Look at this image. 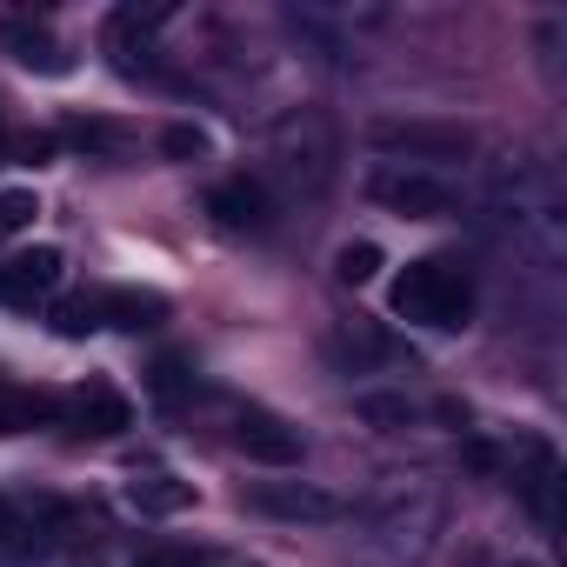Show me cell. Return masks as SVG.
Here are the masks:
<instances>
[{
	"label": "cell",
	"mask_w": 567,
	"mask_h": 567,
	"mask_svg": "<svg viewBox=\"0 0 567 567\" xmlns=\"http://www.w3.org/2000/svg\"><path fill=\"white\" fill-rule=\"evenodd\" d=\"M94 328H101V301H94V295H74V301L54 308V334L81 341V334H94Z\"/></svg>",
	"instance_id": "obj_14"
},
{
	"label": "cell",
	"mask_w": 567,
	"mask_h": 567,
	"mask_svg": "<svg viewBox=\"0 0 567 567\" xmlns=\"http://www.w3.org/2000/svg\"><path fill=\"white\" fill-rule=\"evenodd\" d=\"M34 214H41L34 187H0V240L21 234V227H34Z\"/></svg>",
	"instance_id": "obj_15"
},
{
	"label": "cell",
	"mask_w": 567,
	"mask_h": 567,
	"mask_svg": "<svg viewBox=\"0 0 567 567\" xmlns=\"http://www.w3.org/2000/svg\"><path fill=\"white\" fill-rule=\"evenodd\" d=\"M408 401L401 394H361V421H374V427H408Z\"/></svg>",
	"instance_id": "obj_19"
},
{
	"label": "cell",
	"mask_w": 567,
	"mask_h": 567,
	"mask_svg": "<svg viewBox=\"0 0 567 567\" xmlns=\"http://www.w3.org/2000/svg\"><path fill=\"white\" fill-rule=\"evenodd\" d=\"M61 414H68V427H81V434H94V441H114V434H127V427H134V408H127L107 381L74 388V394L61 401Z\"/></svg>",
	"instance_id": "obj_7"
},
{
	"label": "cell",
	"mask_w": 567,
	"mask_h": 567,
	"mask_svg": "<svg viewBox=\"0 0 567 567\" xmlns=\"http://www.w3.org/2000/svg\"><path fill=\"white\" fill-rule=\"evenodd\" d=\"M94 301H101V328H121V334H147L167 321V295H154V288H114Z\"/></svg>",
	"instance_id": "obj_9"
},
{
	"label": "cell",
	"mask_w": 567,
	"mask_h": 567,
	"mask_svg": "<svg viewBox=\"0 0 567 567\" xmlns=\"http://www.w3.org/2000/svg\"><path fill=\"white\" fill-rule=\"evenodd\" d=\"M0 547H14V554L41 547V527H34V514H28V507H14V501H0Z\"/></svg>",
	"instance_id": "obj_16"
},
{
	"label": "cell",
	"mask_w": 567,
	"mask_h": 567,
	"mask_svg": "<svg viewBox=\"0 0 567 567\" xmlns=\"http://www.w3.org/2000/svg\"><path fill=\"white\" fill-rule=\"evenodd\" d=\"M68 141H74V147H101V154H114V147L127 141V127L94 121V114H74V121H68Z\"/></svg>",
	"instance_id": "obj_17"
},
{
	"label": "cell",
	"mask_w": 567,
	"mask_h": 567,
	"mask_svg": "<svg viewBox=\"0 0 567 567\" xmlns=\"http://www.w3.org/2000/svg\"><path fill=\"white\" fill-rule=\"evenodd\" d=\"M61 247H28V254H14L8 267H0V301H14V308H34V301H48L54 288H61Z\"/></svg>",
	"instance_id": "obj_6"
},
{
	"label": "cell",
	"mask_w": 567,
	"mask_h": 567,
	"mask_svg": "<svg viewBox=\"0 0 567 567\" xmlns=\"http://www.w3.org/2000/svg\"><path fill=\"white\" fill-rule=\"evenodd\" d=\"M368 194H374L381 207L408 214V220H434V214L454 207L447 181H434V174H421V167H374V174H368Z\"/></svg>",
	"instance_id": "obj_2"
},
{
	"label": "cell",
	"mask_w": 567,
	"mask_h": 567,
	"mask_svg": "<svg viewBox=\"0 0 567 567\" xmlns=\"http://www.w3.org/2000/svg\"><path fill=\"white\" fill-rule=\"evenodd\" d=\"M127 507H134V514H154V520H161V514H187V507H194V481L161 474V467H154V474H134V481H127Z\"/></svg>",
	"instance_id": "obj_10"
},
{
	"label": "cell",
	"mask_w": 567,
	"mask_h": 567,
	"mask_svg": "<svg viewBox=\"0 0 567 567\" xmlns=\"http://www.w3.org/2000/svg\"><path fill=\"white\" fill-rule=\"evenodd\" d=\"M181 394H194V374H187V361H174V354H167V361H154V401H167V408H174Z\"/></svg>",
	"instance_id": "obj_18"
},
{
	"label": "cell",
	"mask_w": 567,
	"mask_h": 567,
	"mask_svg": "<svg viewBox=\"0 0 567 567\" xmlns=\"http://www.w3.org/2000/svg\"><path fill=\"white\" fill-rule=\"evenodd\" d=\"M234 447H240L247 461H260V467H301V454H308L301 427H295V421H280V414H267V408H240V421H234Z\"/></svg>",
	"instance_id": "obj_3"
},
{
	"label": "cell",
	"mask_w": 567,
	"mask_h": 567,
	"mask_svg": "<svg viewBox=\"0 0 567 567\" xmlns=\"http://www.w3.org/2000/svg\"><path fill=\"white\" fill-rule=\"evenodd\" d=\"M207 214L227 227V234H267L274 227V194L254 181V174H234L207 194Z\"/></svg>",
	"instance_id": "obj_5"
},
{
	"label": "cell",
	"mask_w": 567,
	"mask_h": 567,
	"mask_svg": "<svg viewBox=\"0 0 567 567\" xmlns=\"http://www.w3.org/2000/svg\"><path fill=\"white\" fill-rule=\"evenodd\" d=\"M0 41L14 48V61H21V68H41V74H68V68H74V54H68L61 41H48V34H28V28H0Z\"/></svg>",
	"instance_id": "obj_12"
},
{
	"label": "cell",
	"mask_w": 567,
	"mask_h": 567,
	"mask_svg": "<svg viewBox=\"0 0 567 567\" xmlns=\"http://www.w3.org/2000/svg\"><path fill=\"white\" fill-rule=\"evenodd\" d=\"M161 154H167V161H200V154H207V134L181 121V127H167V134H161Z\"/></svg>",
	"instance_id": "obj_20"
},
{
	"label": "cell",
	"mask_w": 567,
	"mask_h": 567,
	"mask_svg": "<svg viewBox=\"0 0 567 567\" xmlns=\"http://www.w3.org/2000/svg\"><path fill=\"white\" fill-rule=\"evenodd\" d=\"M388 308L408 321V328H467L474 315V288H467V274L441 254L427 260H408L394 274V288H388Z\"/></svg>",
	"instance_id": "obj_1"
},
{
	"label": "cell",
	"mask_w": 567,
	"mask_h": 567,
	"mask_svg": "<svg viewBox=\"0 0 567 567\" xmlns=\"http://www.w3.org/2000/svg\"><path fill=\"white\" fill-rule=\"evenodd\" d=\"M374 141H381V147H401V154H427V161L467 154V127H421V121L408 127V121H381Z\"/></svg>",
	"instance_id": "obj_8"
},
{
	"label": "cell",
	"mask_w": 567,
	"mask_h": 567,
	"mask_svg": "<svg viewBox=\"0 0 567 567\" xmlns=\"http://www.w3.org/2000/svg\"><path fill=\"white\" fill-rule=\"evenodd\" d=\"M520 454H527V474H514V481H520V501H527L540 520H554V481H560V461H554L547 441H520Z\"/></svg>",
	"instance_id": "obj_11"
},
{
	"label": "cell",
	"mask_w": 567,
	"mask_h": 567,
	"mask_svg": "<svg viewBox=\"0 0 567 567\" xmlns=\"http://www.w3.org/2000/svg\"><path fill=\"white\" fill-rule=\"evenodd\" d=\"M334 274L348 280V288H368V280L381 274V247H374V240H348V247L334 254Z\"/></svg>",
	"instance_id": "obj_13"
},
{
	"label": "cell",
	"mask_w": 567,
	"mask_h": 567,
	"mask_svg": "<svg viewBox=\"0 0 567 567\" xmlns=\"http://www.w3.org/2000/svg\"><path fill=\"white\" fill-rule=\"evenodd\" d=\"M134 567H194V554L187 547H147V554H134Z\"/></svg>",
	"instance_id": "obj_21"
},
{
	"label": "cell",
	"mask_w": 567,
	"mask_h": 567,
	"mask_svg": "<svg viewBox=\"0 0 567 567\" xmlns=\"http://www.w3.org/2000/svg\"><path fill=\"white\" fill-rule=\"evenodd\" d=\"M247 501H254L260 514H274V520H301V527L341 520V501H334L328 487H315V481H260Z\"/></svg>",
	"instance_id": "obj_4"
}]
</instances>
